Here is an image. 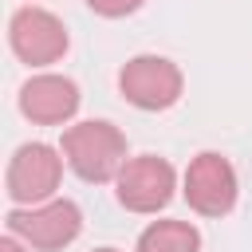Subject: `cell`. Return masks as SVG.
<instances>
[{"label":"cell","instance_id":"cell-1","mask_svg":"<svg viewBox=\"0 0 252 252\" xmlns=\"http://www.w3.org/2000/svg\"><path fill=\"white\" fill-rule=\"evenodd\" d=\"M59 154L67 161V169L87 181V185H114L118 169L126 165V134L106 122V118H87V122H71L63 126L59 138Z\"/></svg>","mask_w":252,"mask_h":252},{"label":"cell","instance_id":"cell-2","mask_svg":"<svg viewBox=\"0 0 252 252\" xmlns=\"http://www.w3.org/2000/svg\"><path fill=\"white\" fill-rule=\"evenodd\" d=\"M63 154L59 146L47 142H24L12 150L8 169H4V193L12 201V209H32L55 197L59 181H63Z\"/></svg>","mask_w":252,"mask_h":252},{"label":"cell","instance_id":"cell-3","mask_svg":"<svg viewBox=\"0 0 252 252\" xmlns=\"http://www.w3.org/2000/svg\"><path fill=\"white\" fill-rule=\"evenodd\" d=\"M4 228L24 240L32 252H63L83 232V209L71 197H51L32 209H8Z\"/></svg>","mask_w":252,"mask_h":252},{"label":"cell","instance_id":"cell-4","mask_svg":"<svg viewBox=\"0 0 252 252\" xmlns=\"http://www.w3.org/2000/svg\"><path fill=\"white\" fill-rule=\"evenodd\" d=\"M118 94L146 114H161L181 102L185 94V75L173 59L165 55H134L118 67Z\"/></svg>","mask_w":252,"mask_h":252},{"label":"cell","instance_id":"cell-5","mask_svg":"<svg viewBox=\"0 0 252 252\" xmlns=\"http://www.w3.org/2000/svg\"><path fill=\"white\" fill-rule=\"evenodd\" d=\"M181 197L197 217H213V220L228 217L240 197L236 165L217 150H201L197 158H189V165L181 173Z\"/></svg>","mask_w":252,"mask_h":252},{"label":"cell","instance_id":"cell-6","mask_svg":"<svg viewBox=\"0 0 252 252\" xmlns=\"http://www.w3.org/2000/svg\"><path fill=\"white\" fill-rule=\"evenodd\" d=\"M8 47L32 71H47L51 63H59L71 51V35L55 12L39 8V4H20L8 20Z\"/></svg>","mask_w":252,"mask_h":252},{"label":"cell","instance_id":"cell-7","mask_svg":"<svg viewBox=\"0 0 252 252\" xmlns=\"http://www.w3.org/2000/svg\"><path fill=\"white\" fill-rule=\"evenodd\" d=\"M114 197L126 213L154 217L177 197V169L161 154H138L126 158V165L114 177Z\"/></svg>","mask_w":252,"mask_h":252},{"label":"cell","instance_id":"cell-8","mask_svg":"<svg viewBox=\"0 0 252 252\" xmlns=\"http://www.w3.org/2000/svg\"><path fill=\"white\" fill-rule=\"evenodd\" d=\"M79 83L59 75V71H35L24 79L16 106L32 126H71V118L79 114Z\"/></svg>","mask_w":252,"mask_h":252},{"label":"cell","instance_id":"cell-9","mask_svg":"<svg viewBox=\"0 0 252 252\" xmlns=\"http://www.w3.org/2000/svg\"><path fill=\"white\" fill-rule=\"evenodd\" d=\"M134 252H201V232L189 220H150L138 232Z\"/></svg>","mask_w":252,"mask_h":252},{"label":"cell","instance_id":"cell-10","mask_svg":"<svg viewBox=\"0 0 252 252\" xmlns=\"http://www.w3.org/2000/svg\"><path fill=\"white\" fill-rule=\"evenodd\" d=\"M142 4H146V0H87V8H91L94 16H102V20H126V16H134Z\"/></svg>","mask_w":252,"mask_h":252},{"label":"cell","instance_id":"cell-11","mask_svg":"<svg viewBox=\"0 0 252 252\" xmlns=\"http://www.w3.org/2000/svg\"><path fill=\"white\" fill-rule=\"evenodd\" d=\"M0 252H32V248H28L24 240H16L12 232H4V236H0Z\"/></svg>","mask_w":252,"mask_h":252},{"label":"cell","instance_id":"cell-12","mask_svg":"<svg viewBox=\"0 0 252 252\" xmlns=\"http://www.w3.org/2000/svg\"><path fill=\"white\" fill-rule=\"evenodd\" d=\"M91 252H118V248H91Z\"/></svg>","mask_w":252,"mask_h":252},{"label":"cell","instance_id":"cell-13","mask_svg":"<svg viewBox=\"0 0 252 252\" xmlns=\"http://www.w3.org/2000/svg\"><path fill=\"white\" fill-rule=\"evenodd\" d=\"M28 4H32V0H28Z\"/></svg>","mask_w":252,"mask_h":252}]
</instances>
